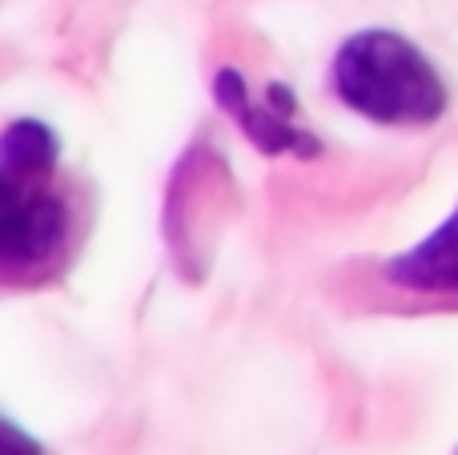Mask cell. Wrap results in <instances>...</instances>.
I'll use <instances>...</instances> for the list:
<instances>
[{"label": "cell", "instance_id": "cell-1", "mask_svg": "<svg viewBox=\"0 0 458 455\" xmlns=\"http://www.w3.org/2000/svg\"><path fill=\"white\" fill-rule=\"evenodd\" d=\"M93 202L61 169V142L40 121L0 133V290H40L69 274Z\"/></svg>", "mask_w": 458, "mask_h": 455}, {"label": "cell", "instance_id": "cell-2", "mask_svg": "<svg viewBox=\"0 0 458 455\" xmlns=\"http://www.w3.org/2000/svg\"><path fill=\"white\" fill-rule=\"evenodd\" d=\"M330 81L342 105L374 125H435L451 105L430 56L390 29L354 32L334 56Z\"/></svg>", "mask_w": 458, "mask_h": 455}, {"label": "cell", "instance_id": "cell-3", "mask_svg": "<svg viewBox=\"0 0 458 455\" xmlns=\"http://www.w3.org/2000/svg\"><path fill=\"white\" fill-rule=\"evenodd\" d=\"M334 290L374 314H458V210L406 254L350 266Z\"/></svg>", "mask_w": 458, "mask_h": 455}, {"label": "cell", "instance_id": "cell-4", "mask_svg": "<svg viewBox=\"0 0 458 455\" xmlns=\"http://www.w3.org/2000/svg\"><path fill=\"white\" fill-rule=\"evenodd\" d=\"M0 455H40V443L32 435H24L16 424L0 419Z\"/></svg>", "mask_w": 458, "mask_h": 455}]
</instances>
